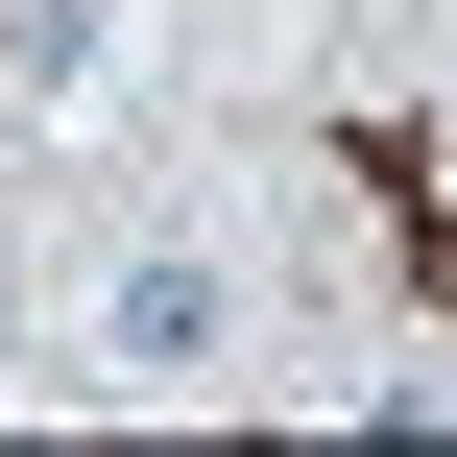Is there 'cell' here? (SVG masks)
<instances>
[{
    "label": "cell",
    "mask_w": 457,
    "mask_h": 457,
    "mask_svg": "<svg viewBox=\"0 0 457 457\" xmlns=\"http://www.w3.org/2000/svg\"><path fill=\"white\" fill-rule=\"evenodd\" d=\"M217 337H241V289H217V241H120V289H96V361H120V386H193Z\"/></svg>",
    "instance_id": "1"
}]
</instances>
